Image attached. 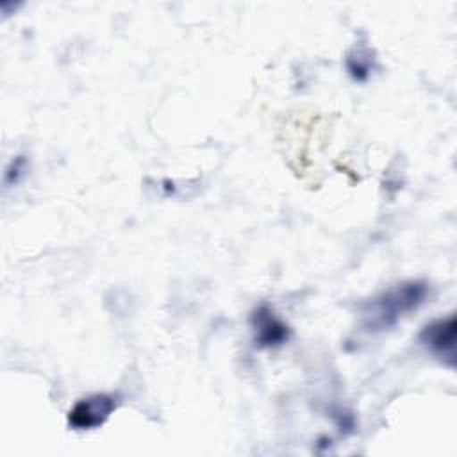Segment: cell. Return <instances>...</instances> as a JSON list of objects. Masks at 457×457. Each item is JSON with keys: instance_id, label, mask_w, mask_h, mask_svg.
I'll return each instance as SVG.
<instances>
[{"instance_id": "cell-1", "label": "cell", "mask_w": 457, "mask_h": 457, "mask_svg": "<svg viewBox=\"0 0 457 457\" xmlns=\"http://www.w3.org/2000/svg\"><path fill=\"white\" fill-rule=\"evenodd\" d=\"M428 286L423 280L400 282L362 305L361 325L366 332H382L416 311L427 298Z\"/></svg>"}, {"instance_id": "cell-2", "label": "cell", "mask_w": 457, "mask_h": 457, "mask_svg": "<svg viewBox=\"0 0 457 457\" xmlns=\"http://www.w3.org/2000/svg\"><path fill=\"white\" fill-rule=\"evenodd\" d=\"M120 400L109 393H96L80 398L68 411V425L73 430H93L107 421V418L116 411Z\"/></svg>"}, {"instance_id": "cell-3", "label": "cell", "mask_w": 457, "mask_h": 457, "mask_svg": "<svg viewBox=\"0 0 457 457\" xmlns=\"http://www.w3.org/2000/svg\"><path fill=\"white\" fill-rule=\"evenodd\" d=\"M250 325L255 346L259 348H275L291 337L289 325L284 323L268 303H261L252 311Z\"/></svg>"}, {"instance_id": "cell-4", "label": "cell", "mask_w": 457, "mask_h": 457, "mask_svg": "<svg viewBox=\"0 0 457 457\" xmlns=\"http://www.w3.org/2000/svg\"><path fill=\"white\" fill-rule=\"evenodd\" d=\"M455 334H457V321L453 314L446 318H437L425 325L418 336L420 343L425 345L432 353L446 361L448 366L455 362Z\"/></svg>"}, {"instance_id": "cell-5", "label": "cell", "mask_w": 457, "mask_h": 457, "mask_svg": "<svg viewBox=\"0 0 457 457\" xmlns=\"http://www.w3.org/2000/svg\"><path fill=\"white\" fill-rule=\"evenodd\" d=\"M345 66H346V71L348 75L357 80V82H366L370 79V75L373 73L375 70V55H373V50L368 46V45H355L346 59H345Z\"/></svg>"}, {"instance_id": "cell-6", "label": "cell", "mask_w": 457, "mask_h": 457, "mask_svg": "<svg viewBox=\"0 0 457 457\" xmlns=\"http://www.w3.org/2000/svg\"><path fill=\"white\" fill-rule=\"evenodd\" d=\"M25 171H27V159H25V155H16V157L9 162V166L5 168L4 182H5L7 186L16 184V182L25 175Z\"/></svg>"}]
</instances>
